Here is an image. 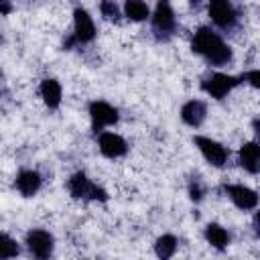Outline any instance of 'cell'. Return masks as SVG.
I'll use <instances>...</instances> for the list:
<instances>
[{"label":"cell","instance_id":"obj_15","mask_svg":"<svg viewBox=\"0 0 260 260\" xmlns=\"http://www.w3.org/2000/svg\"><path fill=\"white\" fill-rule=\"evenodd\" d=\"M61 95H63V89H61V83L57 79H43L41 83V98L43 102L49 106V108H57L61 104Z\"/></svg>","mask_w":260,"mask_h":260},{"label":"cell","instance_id":"obj_7","mask_svg":"<svg viewBox=\"0 0 260 260\" xmlns=\"http://www.w3.org/2000/svg\"><path fill=\"white\" fill-rule=\"evenodd\" d=\"M152 28L158 37H169L175 30V12L169 0H158L152 14Z\"/></svg>","mask_w":260,"mask_h":260},{"label":"cell","instance_id":"obj_18","mask_svg":"<svg viewBox=\"0 0 260 260\" xmlns=\"http://www.w3.org/2000/svg\"><path fill=\"white\" fill-rule=\"evenodd\" d=\"M154 250H156V256L158 258H162V260L165 258H171L175 254V250H177V238L171 236V234L160 236L156 240V244H154Z\"/></svg>","mask_w":260,"mask_h":260},{"label":"cell","instance_id":"obj_13","mask_svg":"<svg viewBox=\"0 0 260 260\" xmlns=\"http://www.w3.org/2000/svg\"><path fill=\"white\" fill-rule=\"evenodd\" d=\"M240 165L252 175L258 173V169H260V146H258V142L252 140V142L242 144V148H240Z\"/></svg>","mask_w":260,"mask_h":260},{"label":"cell","instance_id":"obj_6","mask_svg":"<svg viewBox=\"0 0 260 260\" xmlns=\"http://www.w3.org/2000/svg\"><path fill=\"white\" fill-rule=\"evenodd\" d=\"M89 118L93 132H100L106 126H112L118 122V110L110 106L108 102H91L89 104Z\"/></svg>","mask_w":260,"mask_h":260},{"label":"cell","instance_id":"obj_14","mask_svg":"<svg viewBox=\"0 0 260 260\" xmlns=\"http://www.w3.org/2000/svg\"><path fill=\"white\" fill-rule=\"evenodd\" d=\"M16 189H18L24 197L35 195V193L41 189V175H39L37 171H22V173L16 177Z\"/></svg>","mask_w":260,"mask_h":260},{"label":"cell","instance_id":"obj_11","mask_svg":"<svg viewBox=\"0 0 260 260\" xmlns=\"http://www.w3.org/2000/svg\"><path fill=\"white\" fill-rule=\"evenodd\" d=\"M98 144H100V152L108 158H118V156L126 154V150H128L126 140L116 132H102Z\"/></svg>","mask_w":260,"mask_h":260},{"label":"cell","instance_id":"obj_8","mask_svg":"<svg viewBox=\"0 0 260 260\" xmlns=\"http://www.w3.org/2000/svg\"><path fill=\"white\" fill-rule=\"evenodd\" d=\"M209 16L213 20V24H217L219 28H232L238 20L236 16V10L232 6L230 0H209Z\"/></svg>","mask_w":260,"mask_h":260},{"label":"cell","instance_id":"obj_5","mask_svg":"<svg viewBox=\"0 0 260 260\" xmlns=\"http://www.w3.org/2000/svg\"><path fill=\"white\" fill-rule=\"evenodd\" d=\"M193 142H195V146L199 148V152L203 154V158H205L209 165H213V167H223V165L228 162L230 150H228L223 144H219L217 140L207 138V136H195Z\"/></svg>","mask_w":260,"mask_h":260},{"label":"cell","instance_id":"obj_16","mask_svg":"<svg viewBox=\"0 0 260 260\" xmlns=\"http://www.w3.org/2000/svg\"><path fill=\"white\" fill-rule=\"evenodd\" d=\"M205 240H207L213 248L223 250V248H228V244H230V234H228V230L221 228L219 223H209V225L205 228Z\"/></svg>","mask_w":260,"mask_h":260},{"label":"cell","instance_id":"obj_10","mask_svg":"<svg viewBox=\"0 0 260 260\" xmlns=\"http://www.w3.org/2000/svg\"><path fill=\"white\" fill-rule=\"evenodd\" d=\"M223 191L228 193V197L234 201V205H236L238 209L248 211V209H254V207L258 205V195H256V191H252V189H248V187H244V185H225Z\"/></svg>","mask_w":260,"mask_h":260},{"label":"cell","instance_id":"obj_4","mask_svg":"<svg viewBox=\"0 0 260 260\" xmlns=\"http://www.w3.org/2000/svg\"><path fill=\"white\" fill-rule=\"evenodd\" d=\"M93 37H95V24H93L89 12L83 8H75V12H73V37L65 43V47L69 49L73 43H89Z\"/></svg>","mask_w":260,"mask_h":260},{"label":"cell","instance_id":"obj_23","mask_svg":"<svg viewBox=\"0 0 260 260\" xmlns=\"http://www.w3.org/2000/svg\"><path fill=\"white\" fill-rule=\"evenodd\" d=\"M12 12V2L10 0H0V14H10Z\"/></svg>","mask_w":260,"mask_h":260},{"label":"cell","instance_id":"obj_17","mask_svg":"<svg viewBox=\"0 0 260 260\" xmlns=\"http://www.w3.org/2000/svg\"><path fill=\"white\" fill-rule=\"evenodd\" d=\"M124 14H126L130 20L140 22V20H146V18H148L150 10H148L146 2H142V0H126V4H124Z\"/></svg>","mask_w":260,"mask_h":260},{"label":"cell","instance_id":"obj_2","mask_svg":"<svg viewBox=\"0 0 260 260\" xmlns=\"http://www.w3.org/2000/svg\"><path fill=\"white\" fill-rule=\"evenodd\" d=\"M67 189L75 199H93V201H106L108 195L102 187L93 185L83 173H75L71 175V179L67 181Z\"/></svg>","mask_w":260,"mask_h":260},{"label":"cell","instance_id":"obj_20","mask_svg":"<svg viewBox=\"0 0 260 260\" xmlns=\"http://www.w3.org/2000/svg\"><path fill=\"white\" fill-rule=\"evenodd\" d=\"M100 12L108 20H118L120 18V10H118V6H116L114 0H102L100 2Z\"/></svg>","mask_w":260,"mask_h":260},{"label":"cell","instance_id":"obj_19","mask_svg":"<svg viewBox=\"0 0 260 260\" xmlns=\"http://www.w3.org/2000/svg\"><path fill=\"white\" fill-rule=\"evenodd\" d=\"M18 252H20L18 244L10 236L0 234V258H14L18 256Z\"/></svg>","mask_w":260,"mask_h":260},{"label":"cell","instance_id":"obj_21","mask_svg":"<svg viewBox=\"0 0 260 260\" xmlns=\"http://www.w3.org/2000/svg\"><path fill=\"white\" fill-rule=\"evenodd\" d=\"M189 193H191V199H193V201H201V199H203V193H205V189L201 187L199 179H195V181L191 183V187H189Z\"/></svg>","mask_w":260,"mask_h":260},{"label":"cell","instance_id":"obj_22","mask_svg":"<svg viewBox=\"0 0 260 260\" xmlns=\"http://www.w3.org/2000/svg\"><path fill=\"white\" fill-rule=\"evenodd\" d=\"M242 77L248 79L252 87H260V71H258V69H252V71H248V73L242 75Z\"/></svg>","mask_w":260,"mask_h":260},{"label":"cell","instance_id":"obj_1","mask_svg":"<svg viewBox=\"0 0 260 260\" xmlns=\"http://www.w3.org/2000/svg\"><path fill=\"white\" fill-rule=\"evenodd\" d=\"M193 51L197 55H201L209 65L215 67H223L232 61V49L225 45V41L211 28L201 26L197 28V32L193 35V43H191Z\"/></svg>","mask_w":260,"mask_h":260},{"label":"cell","instance_id":"obj_9","mask_svg":"<svg viewBox=\"0 0 260 260\" xmlns=\"http://www.w3.org/2000/svg\"><path fill=\"white\" fill-rule=\"evenodd\" d=\"M26 246L32 256L37 258H49L53 254V236L47 230H32L26 234Z\"/></svg>","mask_w":260,"mask_h":260},{"label":"cell","instance_id":"obj_12","mask_svg":"<svg viewBox=\"0 0 260 260\" xmlns=\"http://www.w3.org/2000/svg\"><path fill=\"white\" fill-rule=\"evenodd\" d=\"M205 116H207V108H205V104L201 100H189L181 108V120L187 126H191V128L201 126L203 120H205Z\"/></svg>","mask_w":260,"mask_h":260},{"label":"cell","instance_id":"obj_3","mask_svg":"<svg viewBox=\"0 0 260 260\" xmlns=\"http://www.w3.org/2000/svg\"><path fill=\"white\" fill-rule=\"evenodd\" d=\"M238 83H242V77H234L228 73H213L201 81V89L215 100H223Z\"/></svg>","mask_w":260,"mask_h":260}]
</instances>
